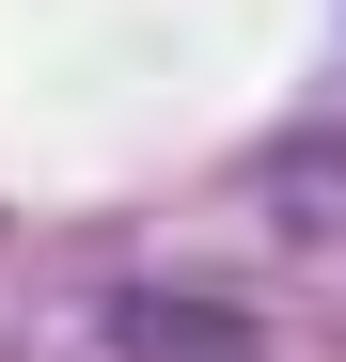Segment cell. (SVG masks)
Returning <instances> with one entry per match:
<instances>
[]
</instances>
